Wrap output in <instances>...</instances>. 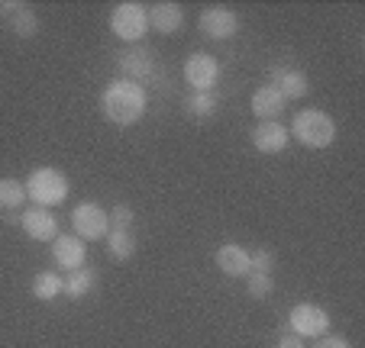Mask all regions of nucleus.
Listing matches in <instances>:
<instances>
[{"label": "nucleus", "instance_id": "obj_1", "mask_svg": "<svg viewBox=\"0 0 365 348\" xmlns=\"http://www.w3.org/2000/svg\"><path fill=\"white\" fill-rule=\"evenodd\" d=\"M145 88L136 81L117 78L103 88L101 94V113L110 120L113 126H133L145 116Z\"/></svg>", "mask_w": 365, "mask_h": 348}, {"label": "nucleus", "instance_id": "obj_2", "mask_svg": "<svg viewBox=\"0 0 365 348\" xmlns=\"http://www.w3.org/2000/svg\"><path fill=\"white\" fill-rule=\"evenodd\" d=\"M291 139L301 142L304 149H327L336 139V123L330 120V113L324 110H301V113L291 120Z\"/></svg>", "mask_w": 365, "mask_h": 348}, {"label": "nucleus", "instance_id": "obj_3", "mask_svg": "<svg viewBox=\"0 0 365 348\" xmlns=\"http://www.w3.org/2000/svg\"><path fill=\"white\" fill-rule=\"evenodd\" d=\"M68 178L58 168H36L26 178V197L36 206L48 210V206H62L68 200Z\"/></svg>", "mask_w": 365, "mask_h": 348}, {"label": "nucleus", "instance_id": "obj_4", "mask_svg": "<svg viewBox=\"0 0 365 348\" xmlns=\"http://www.w3.org/2000/svg\"><path fill=\"white\" fill-rule=\"evenodd\" d=\"M110 33L117 39L130 42V46H139L145 33H149V7L139 4V0H123L110 10Z\"/></svg>", "mask_w": 365, "mask_h": 348}, {"label": "nucleus", "instance_id": "obj_5", "mask_svg": "<svg viewBox=\"0 0 365 348\" xmlns=\"http://www.w3.org/2000/svg\"><path fill=\"white\" fill-rule=\"evenodd\" d=\"M71 226H75V236L81 242H103L107 232H110V213L103 210L101 204H78L71 210Z\"/></svg>", "mask_w": 365, "mask_h": 348}, {"label": "nucleus", "instance_id": "obj_6", "mask_svg": "<svg viewBox=\"0 0 365 348\" xmlns=\"http://www.w3.org/2000/svg\"><path fill=\"white\" fill-rule=\"evenodd\" d=\"M288 329L297 339H320L330 332V313L317 303H297L288 313Z\"/></svg>", "mask_w": 365, "mask_h": 348}, {"label": "nucleus", "instance_id": "obj_7", "mask_svg": "<svg viewBox=\"0 0 365 348\" xmlns=\"http://www.w3.org/2000/svg\"><path fill=\"white\" fill-rule=\"evenodd\" d=\"M185 81L194 94H207V90H214L217 81H220V62H217L214 55L207 52H194L191 58L185 62Z\"/></svg>", "mask_w": 365, "mask_h": 348}, {"label": "nucleus", "instance_id": "obj_8", "mask_svg": "<svg viewBox=\"0 0 365 348\" xmlns=\"http://www.w3.org/2000/svg\"><path fill=\"white\" fill-rule=\"evenodd\" d=\"M197 29L207 36V39L227 42L240 33V14L230 7H204L197 16Z\"/></svg>", "mask_w": 365, "mask_h": 348}, {"label": "nucleus", "instance_id": "obj_9", "mask_svg": "<svg viewBox=\"0 0 365 348\" xmlns=\"http://www.w3.org/2000/svg\"><path fill=\"white\" fill-rule=\"evenodd\" d=\"M120 71L126 75V81H149V78H155V55H152V48L145 46H133L126 48V52H120Z\"/></svg>", "mask_w": 365, "mask_h": 348}, {"label": "nucleus", "instance_id": "obj_10", "mask_svg": "<svg viewBox=\"0 0 365 348\" xmlns=\"http://www.w3.org/2000/svg\"><path fill=\"white\" fill-rule=\"evenodd\" d=\"M20 229L36 242H56L58 239V219L42 206H33L20 216Z\"/></svg>", "mask_w": 365, "mask_h": 348}, {"label": "nucleus", "instance_id": "obj_11", "mask_svg": "<svg viewBox=\"0 0 365 348\" xmlns=\"http://www.w3.org/2000/svg\"><path fill=\"white\" fill-rule=\"evenodd\" d=\"M291 142V132L284 123H278V120H269V123H259L252 130V145L262 155H278V152H284Z\"/></svg>", "mask_w": 365, "mask_h": 348}, {"label": "nucleus", "instance_id": "obj_12", "mask_svg": "<svg viewBox=\"0 0 365 348\" xmlns=\"http://www.w3.org/2000/svg\"><path fill=\"white\" fill-rule=\"evenodd\" d=\"M52 258H56V265L62 268V271H78V268H84V261H88V246H84L78 236H58V239L52 242Z\"/></svg>", "mask_w": 365, "mask_h": 348}, {"label": "nucleus", "instance_id": "obj_13", "mask_svg": "<svg viewBox=\"0 0 365 348\" xmlns=\"http://www.w3.org/2000/svg\"><path fill=\"white\" fill-rule=\"evenodd\" d=\"M217 268H220L227 278H249L252 274V261H249V252L242 246H236V242H227V246L217 248L214 255Z\"/></svg>", "mask_w": 365, "mask_h": 348}, {"label": "nucleus", "instance_id": "obj_14", "mask_svg": "<svg viewBox=\"0 0 365 348\" xmlns=\"http://www.w3.org/2000/svg\"><path fill=\"white\" fill-rule=\"evenodd\" d=\"M269 84L284 97V100H301V97H307V90H310V78L297 68H275Z\"/></svg>", "mask_w": 365, "mask_h": 348}, {"label": "nucleus", "instance_id": "obj_15", "mask_svg": "<svg viewBox=\"0 0 365 348\" xmlns=\"http://www.w3.org/2000/svg\"><path fill=\"white\" fill-rule=\"evenodd\" d=\"M249 107H252V113L259 116V123H269V120H278V116L284 113L288 100H284V97L278 94L272 84H262L259 90H252V100H249Z\"/></svg>", "mask_w": 365, "mask_h": 348}, {"label": "nucleus", "instance_id": "obj_16", "mask_svg": "<svg viewBox=\"0 0 365 348\" xmlns=\"http://www.w3.org/2000/svg\"><path fill=\"white\" fill-rule=\"evenodd\" d=\"M185 26V10L175 4V0H162L155 7H149V29L162 36H172Z\"/></svg>", "mask_w": 365, "mask_h": 348}, {"label": "nucleus", "instance_id": "obj_17", "mask_svg": "<svg viewBox=\"0 0 365 348\" xmlns=\"http://www.w3.org/2000/svg\"><path fill=\"white\" fill-rule=\"evenodd\" d=\"M107 255L113 261H130L136 255V236L133 229H110L107 232Z\"/></svg>", "mask_w": 365, "mask_h": 348}, {"label": "nucleus", "instance_id": "obj_18", "mask_svg": "<svg viewBox=\"0 0 365 348\" xmlns=\"http://www.w3.org/2000/svg\"><path fill=\"white\" fill-rule=\"evenodd\" d=\"M58 294H65V278H58L56 271H39L33 278V297L42 303L56 300Z\"/></svg>", "mask_w": 365, "mask_h": 348}, {"label": "nucleus", "instance_id": "obj_19", "mask_svg": "<svg viewBox=\"0 0 365 348\" xmlns=\"http://www.w3.org/2000/svg\"><path fill=\"white\" fill-rule=\"evenodd\" d=\"M26 184L16 178H0V210L4 213H14L26 204Z\"/></svg>", "mask_w": 365, "mask_h": 348}, {"label": "nucleus", "instance_id": "obj_20", "mask_svg": "<svg viewBox=\"0 0 365 348\" xmlns=\"http://www.w3.org/2000/svg\"><path fill=\"white\" fill-rule=\"evenodd\" d=\"M94 284H97V274L91 271V268L68 271V278H65V297H71V300H81V297H88L91 290H94Z\"/></svg>", "mask_w": 365, "mask_h": 348}, {"label": "nucleus", "instance_id": "obj_21", "mask_svg": "<svg viewBox=\"0 0 365 348\" xmlns=\"http://www.w3.org/2000/svg\"><path fill=\"white\" fill-rule=\"evenodd\" d=\"M185 113L194 116V120H210L217 113V94L214 90H207V94H187L185 97Z\"/></svg>", "mask_w": 365, "mask_h": 348}, {"label": "nucleus", "instance_id": "obj_22", "mask_svg": "<svg viewBox=\"0 0 365 348\" xmlns=\"http://www.w3.org/2000/svg\"><path fill=\"white\" fill-rule=\"evenodd\" d=\"M10 29H14V36H20V39H33V36L39 33V16H36L29 7H23L20 14H14Z\"/></svg>", "mask_w": 365, "mask_h": 348}, {"label": "nucleus", "instance_id": "obj_23", "mask_svg": "<svg viewBox=\"0 0 365 348\" xmlns=\"http://www.w3.org/2000/svg\"><path fill=\"white\" fill-rule=\"evenodd\" d=\"M272 290H275V280H272V274H249L246 278V294L252 297V300H265V297H272Z\"/></svg>", "mask_w": 365, "mask_h": 348}, {"label": "nucleus", "instance_id": "obj_24", "mask_svg": "<svg viewBox=\"0 0 365 348\" xmlns=\"http://www.w3.org/2000/svg\"><path fill=\"white\" fill-rule=\"evenodd\" d=\"M249 261H252L255 274H272V268H275V255H272L269 248H255V252H249Z\"/></svg>", "mask_w": 365, "mask_h": 348}, {"label": "nucleus", "instance_id": "obj_25", "mask_svg": "<svg viewBox=\"0 0 365 348\" xmlns=\"http://www.w3.org/2000/svg\"><path fill=\"white\" fill-rule=\"evenodd\" d=\"M133 219H136V213H133V206L120 204L110 210V229H133Z\"/></svg>", "mask_w": 365, "mask_h": 348}, {"label": "nucleus", "instance_id": "obj_26", "mask_svg": "<svg viewBox=\"0 0 365 348\" xmlns=\"http://www.w3.org/2000/svg\"><path fill=\"white\" fill-rule=\"evenodd\" d=\"M314 348H349V342L339 339V335H320V339L314 342Z\"/></svg>", "mask_w": 365, "mask_h": 348}, {"label": "nucleus", "instance_id": "obj_27", "mask_svg": "<svg viewBox=\"0 0 365 348\" xmlns=\"http://www.w3.org/2000/svg\"><path fill=\"white\" fill-rule=\"evenodd\" d=\"M275 348H304V339H297L294 332H291V335H282Z\"/></svg>", "mask_w": 365, "mask_h": 348}, {"label": "nucleus", "instance_id": "obj_28", "mask_svg": "<svg viewBox=\"0 0 365 348\" xmlns=\"http://www.w3.org/2000/svg\"><path fill=\"white\" fill-rule=\"evenodd\" d=\"M23 7H26V4H20V0H4V4H0V10H4V14H20Z\"/></svg>", "mask_w": 365, "mask_h": 348}]
</instances>
